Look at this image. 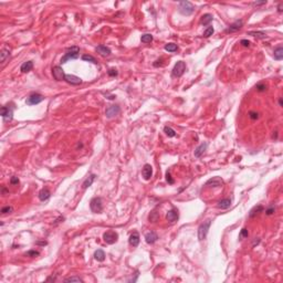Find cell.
<instances>
[{
    "label": "cell",
    "instance_id": "obj_1",
    "mask_svg": "<svg viewBox=\"0 0 283 283\" xmlns=\"http://www.w3.org/2000/svg\"><path fill=\"white\" fill-rule=\"evenodd\" d=\"M79 53H80V48L76 46H73L67 50V52L64 53L63 58L61 59V63H65L68 60H74L79 58Z\"/></svg>",
    "mask_w": 283,
    "mask_h": 283
},
{
    "label": "cell",
    "instance_id": "obj_2",
    "mask_svg": "<svg viewBox=\"0 0 283 283\" xmlns=\"http://www.w3.org/2000/svg\"><path fill=\"white\" fill-rule=\"evenodd\" d=\"M210 226H211V220L210 219H207L205 222H202L201 225L199 226V228H198V239L199 240H205L206 239L207 234H208L209 229H210Z\"/></svg>",
    "mask_w": 283,
    "mask_h": 283
},
{
    "label": "cell",
    "instance_id": "obj_3",
    "mask_svg": "<svg viewBox=\"0 0 283 283\" xmlns=\"http://www.w3.org/2000/svg\"><path fill=\"white\" fill-rule=\"evenodd\" d=\"M195 11V7L189 1H182L179 2V12L184 16H190Z\"/></svg>",
    "mask_w": 283,
    "mask_h": 283
},
{
    "label": "cell",
    "instance_id": "obj_4",
    "mask_svg": "<svg viewBox=\"0 0 283 283\" xmlns=\"http://www.w3.org/2000/svg\"><path fill=\"white\" fill-rule=\"evenodd\" d=\"M186 71V63L184 61H178L175 67L173 69V72H171V75L174 78H180Z\"/></svg>",
    "mask_w": 283,
    "mask_h": 283
},
{
    "label": "cell",
    "instance_id": "obj_5",
    "mask_svg": "<svg viewBox=\"0 0 283 283\" xmlns=\"http://www.w3.org/2000/svg\"><path fill=\"white\" fill-rule=\"evenodd\" d=\"M90 208L92 210V212H95V214H98L103 210V202H102V199L100 197H94L91 202H90Z\"/></svg>",
    "mask_w": 283,
    "mask_h": 283
},
{
    "label": "cell",
    "instance_id": "obj_6",
    "mask_svg": "<svg viewBox=\"0 0 283 283\" xmlns=\"http://www.w3.org/2000/svg\"><path fill=\"white\" fill-rule=\"evenodd\" d=\"M103 239H104L105 242L108 243V244H113V243H115L116 241H117V239H119V234L116 233L115 231L108 230V231H106V232L103 233Z\"/></svg>",
    "mask_w": 283,
    "mask_h": 283
},
{
    "label": "cell",
    "instance_id": "obj_7",
    "mask_svg": "<svg viewBox=\"0 0 283 283\" xmlns=\"http://www.w3.org/2000/svg\"><path fill=\"white\" fill-rule=\"evenodd\" d=\"M0 114H1L5 122L11 121L12 117H13V108L10 106H2L1 110H0Z\"/></svg>",
    "mask_w": 283,
    "mask_h": 283
},
{
    "label": "cell",
    "instance_id": "obj_8",
    "mask_svg": "<svg viewBox=\"0 0 283 283\" xmlns=\"http://www.w3.org/2000/svg\"><path fill=\"white\" fill-rule=\"evenodd\" d=\"M119 112H121V108L119 105H110L105 111V115L107 119H113V117L119 115Z\"/></svg>",
    "mask_w": 283,
    "mask_h": 283
},
{
    "label": "cell",
    "instance_id": "obj_9",
    "mask_svg": "<svg viewBox=\"0 0 283 283\" xmlns=\"http://www.w3.org/2000/svg\"><path fill=\"white\" fill-rule=\"evenodd\" d=\"M43 100H44V97L41 95V94L33 93V94H31L29 97L27 98L26 103L28 105H37V104H39V103H41V102L43 101Z\"/></svg>",
    "mask_w": 283,
    "mask_h": 283
},
{
    "label": "cell",
    "instance_id": "obj_10",
    "mask_svg": "<svg viewBox=\"0 0 283 283\" xmlns=\"http://www.w3.org/2000/svg\"><path fill=\"white\" fill-rule=\"evenodd\" d=\"M52 74H53V78H54L57 81H62V80H64V78H65L63 69L61 67H59V65H57V67H54L52 69Z\"/></svg>",
    "mask_w": 283,
    "mask_h": 283
},
{
    "label": "cell",
    "instance_id": "obj_11",
    "mask_svg": "<svg viewBox=\"0 0 283 283\" xmlns=\"http://www.w3.org/2000/svg\"><path fill=\"white\" fill-rule=\"evenodd\" d=\"M142 175H143L145 180H149L152 178V176H153V167L149 164L144 165L143 171H142Z\"/></svg>",
    "mask_w": 283,
    "mask_h": 283
},
{
    "label": "cell",
    "instance_id": "obj_12",
    "mask_svg": "<svg viewBox=\"0 0 283 283\" xmlns=\"http://www.w3.org/2000/svg\"><path fill=\"white\" fill-rule=\"evenodd\" d=\"M242 26H243V22H242V20H237V21H234L232 24H230L229 26V28L227 30H226V32L227 33H232V32H237V31H239L241 28H242Z\"/></svg>",
    "mask_w": 283,
    "mask_h": 283
},
{
    "label": "cell",
    "instance_id": "obj_13",
    "mask_svg": "<svg viewBox=\"0 0 283 283\" xmlns=\"http://www.w3.org/2000/svg\"><path fill=\"white\" fill-rule=\"evenodd\" d=\"M64 81H67L69 84H72V85H79V84L82 83V80L76 75L73 74H65V78H64Z\"/></svg>",
    "mask_w": 283,
    "mask_h": 283
},
{
    "label": "cell",
    "instance_id": "obj_14",
    "mask_svg": "<svg viewBox=\"0 0 283 283\" xmlns=\"http://www.w3.org/2000/svg\"><path fill=\"white\" fill-rule=\"evenodd\" d=\"M222 184H223V182L220 177H212V178H210L208 182H206L205 186H209V187H220V186H222Z\"/></svg>",
    "mask_w": 283,
    "mask_h": 283
},
{
    "label": "cell",
    "instance_id": "obj_15",
    "mask_svg": "<svg viewBox=\"0 0 283 283\" xmlns=\"http://www.w3.org/2000/svg\"><path fill=\"white\" fill-rule=\"evenodd\" d=\"M178 217H179L178 210L175 209V208H173L171 210H169L167 212V215H166V219H167V221H169V222H175V221L178 220Z\"/></svg>",
    "mask_w": 283,
    "mask_h": 283
},
{
    "label": "cell",
    "instance_id": "obj_16",
    "mask_svg": "<svg viewBox=\"0 0 283 283\" xmlns=\"http://www.w3.org/2000/svg\"><path fill=\"white\" fill-rule=\"evenodd\" d=\"M157 239H158V236H157V233L155 231H149V232H147V233L145 234V240H146V242L148 244L155 243L157 241Z\"/></svg>",
    "mask_w": 283,
    "mask_h": 283
},
{
    "label": "cell",
    "instance_id": "obj_17",
    "mask_svg": "<svg viewBox=\"0 0 283 283\" xmlns=\"http://www.w3.org/2000/svg\"><path fill=\"white\" fill-rule=\"evenodd\" d=\"M96 52L100 53L102 57H108V55H111V49L107 48L106 46H102L101 44V46H96Z\"/></svg>",
    "mask_w": 283,
    "mask_h": 283
},
{
    "label": "cell",
    "instance_id": "obj_18",
    "mask_svg": "<svg viewBox=\"0 0 283 283\" xmlns=\"http://www.w3.org/2000/svg\"><path fill=\"white\" fill-rule=\"evenodd\" d=\"M128 242L132 247H137L139 243V234L138 232H133V233L130 236V239H128Z\"/></svg>",
    "mask_w": 283,
    "mask_h": 283
},
{
    "label": "cell",
    "instance_id": "obj_19",
    "mask_svg": "<svg viewBox=\"0 0 283 283\" xmlns=\"http://www.w3.org/2000/svg\"><path fill=\"white\" fill-rule=\"evenodd\" d=\"M95 178H96V175L91 174V175H90V176L83 182V184H82V188H83V189H86V188H89L90 186H92V184L94 182Z\"/></svg>",
    "mask_w": 283,
    "mask_h": 283
},
{
    "label": "cell",
    "instance_id": "obj_20",
    "mask_svg": "<svg viewBox=\"0 0 283 283\" xmlns=\"http://www.w3.org/2000/svg\"><path fill=\"white\" fill-rule=\"evenodd\" d=\"M33 68V62L32 61H27V62H23L22 65L20 67V71L22 73H28L30 72Z\"/></svg>",
    "mask_w": 283,
    "mask_h": 283
},
{
    "label": "cell",
    "instance_id": "obj_21",
    "mask_svg": "<svg viewBox=\"0 0 283 283\" xmlns=\"http://www.w3.org/2000/svg\"><path fill=\"white\" fill-rule=\"evenodd\" d=\"M207 146H208V144L207 143H202V144H200L198 147L195 149V157H200L202 155V154L205 153V150L207 149Z\"/></svg>",
    "mask_w": 283,
    "mask_h": 283
},
{
    "label": "cell",
    "instance_id": "obj_22",
    "mask_svg": "<svg viewBox=\"0 0 283 283\" xmlns=\"http://www.w3.org/2000/svg\"><path fill=\"white\" fill-rule=\"evenodd\" d=\"M50 191L49 189H46V188H43V189H41L40 193H39V199L41 200V201H46V200H48L50 198Z\"/></svg>",
    "mask_w": 283,
    "mask_h": 283
},
{
    "label": "cell",
    "instance_id": "obj_23",
    "mask_svg": "<svg viewBox=\"0 0 283 283\" xmlns=\"http://www.w3.org/2000/svg\"><path fill=\"white\" fill-rule=\"evenodd\" d=\"M230 206H231V199H229V198H225V199L220 200L218 202V208L220 209H228L230 208Z\"/></svg>",
    "mask_w": 283,
    "mask_h": 283
},
{
    "label": "cell",
    "instance_id": "obj_24",
    "mask_svg": "<svg viewBox=\"0 0 283 283\" xmlns=\"http://www.w3.org/2000/svg\"><path fill=\"white\" fill-rule=\"evenodd\" d=\"M263 211V207L261 205H258L255 206V207H253V208L250 210V212H249V217L250 218H253V217H255L257 215H259L260 212H262Z\"/></svg>",
    "mask_w": 283,
    "mask_h": 283
},
{
    "label": "cell",
    "instance_id": "obj_25",
    "mask_svg": "<svg viewBox=\"0 0 283 283\" xmlns=\"http://www.w3.org/2000/svg\"><path fill=\"white\" fill-rule=\"evenodd\" d=\"M10 57V50L6 49V48H3L2 50H1V53H0V61H1V64H5V62H6L7 59Z\"/></svg>",
    "mask_w": 283,
    "mask_h": 283
},
{
    "label": "cell",
    "instance_id": "obj_26",
    "mask_svg": "<svg viewBox=\"0 0 283 283\" xmlns=\"http://www.w3.org/2000/svg\"><path fill=\"white\" fill-rule=\"evenodd\" d=\"M274 59L277 61H281L283 59V48L282 46H279L277 48L274 49V54H273Z\"/></svg>",
    "mask_w": 283,
    "mask_h": 283
},
{
    "label": "cell",
    "instance_id": "obj_27",
    "mask_svg": "<svg viewBox=\"0 0 283 283\" xmlns=\"http://www.w3.org/2000/svg\"><path fill=\"white\" fill-rule=\"evenodd\" d=\"M212 15H210V13H206V15H204L201 17V21H200V23L201 24H204V26H209L210 24V22L212 21Z\"/></svg>",
    "mask_w": 283,
    "mask_h": 283
},
{
    "label": "cell",
    "instance_id": "obj_28",
    "mask_svg": "<svg viewBox=\"0 0 283 283\" xmlns=\"http://www.w3.org/2000/svg\"><path fill=\"white\" fill-rule=\"evenodd\" d=\"M94 258H95V260L100 261V262H102V261L105 260V253L103 250H101V249H98V250H96L95 252H94Z\"/></svg>",
    "mask_w": 283,
    "mask_h": 283
},
{
    "label": "cell",
    "instance_id": "obj_29",
    "mask_svg": "<svg viewBox=\"0 0 283 283\" xmlns=\"http://www.w3.org/2000/svg\"><path fill=\"white\" fill-rule=\"evenodd\" d=\"M248 35H252V37L259 38V39H264V38L266 37V33H264V32H261V31H250V32H248Z\"/></svg>",
    "mask_w": 283,
    "mask_h": 283
},
{
    "label": "cell",
    "instance_id": "obj_30",
    "mask_svg": "<svg viewBox=\"0 0 283 283\" xmlns=\"http://www.w3.org/2000/svg\"><path fill=\"white\" fill-rule=\"evenodd\" d=\"M82 60L83 61H87V62H91V63H94V64H97V60H96L93 55H90V54H84L82 55Z\"/></svg>",
    "mask_w": 283,
    "mask_h": 283
},
{
    "label": "cell",
    "instance_id": "obj_31",
    "mask_svg": "<svg viewBox=\"0 0 283 283\" xmlns=\"http://www.w3.org/2000/svg\"><path fill=\"white\" fill-rule=\"evenodd\" d=\"M164 132H165V134L168 136V137H175L176 136V132L171 128V127H169V126H165L164 127Z\"/></svg>",
    "mask_w": 283,
    "mask_h": 283
},
{
    "label": "cell",
    "instance_id": "obj_32",
    "mask_svg": "<svg viewBox=\"0 0 283 283\" xmlns=\"http://www.w3.org/2000/svg\"><path fill=\"white\" fill-rule=\"evenodd\" d=\"M141 41L142 42H144V43H150V42L153 41V35H149V33H145V35H142Z\"/></svg>",
    "mask_w": 283,
    "mask_h": 283
},
{
    "label": "cell",
    "instance_id": "obj_33",
    "mask_svg": "<svg viewBox=\"0 0 283 283\" xmlns=\"http://www.w3.org/2000/svg\"><path fill=\"white\" fill-rule=\"evenodd\" d=\"M165 50L168 51V52H175V51L178 50V46H177V44H175V43H168V44L165 46Z\"/></svg>",
    "mask_w": 283,
    "mask_h": 283
},
{
    "label": "cell",
    "instance_id": "obj_34",
    "mask_svg": "<svg viewBox=\"0 0 283 283\" xmlns=\"http://www.w3.org/2000/svg\"><path fill=\"white\" fill-rule=\"evenodd\" d=\"M64 282H83V280L79 277H70L64 279Z\"/></svg>",
    "mask_w": 283,
    "mask_h": 283
},
{
    "label": "cell",
    "instance_id": "obj_35",
    "mask_svg": "<svg viewBox=\"0 0 283 283\" xmlns=\"http://www.w3.org/2000/svg\"><path fill=\"white\" fill-rule=\"evenodd\" d=\"M148 219H149V221H152V222H156L157 219H158V214H157L155 210L152 211L150 215H149V217H148Z\"/></svg>",
    "mask_w": 283,
    "mask_h": 283
},
{
    "label": "cell",
    "instance_id": "obj_36",
    "mask_svg": "<svg viewBox=\"0 0 283 283\" xmlns=\"http://www.w3.org/2000/svg\"><path fill=\"white\" fill-rule=\"evenodd\" d=\"M214 31H215V30H214V28H212V27H208V28H207V29L204 31V37H205V38H209L210 35H212Z\"/></svg>",
    "mask_w": 283,
    "mask_h": 283
},
{
    "label": "cell",
    "instance_id": "obj_37",
    "mask_svg": "<svg viewBox=\"0 0 283 283\" xmlns=\"http://www.w3.org/2000/svg\"><path fill=\"white\" fill-rule=\"evenodd\" d=\"M12 211H13V208H12L11 206H6V207H3V208L1 209V215L11 214Z\"/></svg>",
    "mask_w": 283,
    "mask_h": 283
},
{
    "label": "cell",
    "instance_id": "obj_38",
    "mask_svg": "<svg viewBox=\"0 0 283 283\" xmlns=\"http://www.w3.org/2000/svg\"><path fill=\"white\" fill-rule=\"evenodd\" d=\"M255 90H257L258 92H264L266 90V85L263 83H258L257 85H255Z\"/></svg>",
    "mask_w": 283,
    "mask_h": 283
},
{
    "label": "cell",
    "instance_id": "obj_39",
    "mask_svg": "<svg viewBox=\"0 0 283 283\" xmlns=\"http://www.w3.org/2000/svg\"><path fill=\"white\" fill-rule=\"evenodd\" d=\"M274 211H275V207H274V205H271L269 208H266V216H271V215H273L274 214Z\"/></svg>",
    "mask_w": 283,
    "mask_h": 283
},
{
    "label": "cell",
    "instance_id": "obj_40",
    "mask_svg": "<svg viewBox=\"0 0 283 283\" xmlns=\"http://www.w3.org/2000/svg\"><path fill=\"white\" fill-rule=\"evenodd\" d=\"M249 117L251 119H258L259 117H260V115H259V113L258 112H254V111H251V112H249Z\"/></svg>",
    "mask_w": 283,
    "mask_h": 283
},
{
    "label": "cell",
    "instance_id": "obj_41",
    "mask_svg": "<svg viewBox=\"0 0 283 283\" xmlns=\"http://www.w3.org/2000/svg\"><path fill=\"white\" fill-rule=\"evenodd\" d=\"M248 236H249V233H248V230H247L246 228H243L242 230L240 231V236H239V238L241 240L243 239V238H248Z\"/></svg>",
    "mask_w": 283,
    "mask_h": 283
},
{
    "label": "cell",
    "instance_id": "obj_42",
    "mask_svg": "<svg viewBox=\"0 0 283 283\" xmlns=\"http://www.w3.org/2000/svg\"><path fill=\"white\" fill-rule=\"evenodd\" d=\"M39 254H40V253H39V251H35V250H30V251L27 252L26 255H27V257H32V258H33V257H37V255H39Z\"/></svg>",
    "mask_w": 283,
    "mask_h": 283
},
{
    "label": "cell",
    "instance_id": "obj_43",
    "mask_svg": "<svg viewBox=\"0 0 283 283\" xmlns=\"http://www.w3.org/2000/svg\"><path fill=\"white\" fill-rule=\"evenodd\" d=\"M166 180H167V182L168 184H171V185H173L174 182H175V180H174L173 178H171V174L168 173H166Z\"/></svg>",
    "mask_w": 283,
    "mask_h": 283
},
{
    "label": "cell",
    "instance_id": "obj_44",
    "mask_svg": "<svg viewBox=\"0 0 283 283\" xmlns=\"http://www.w3.org/2000/svg\"><path fill=\"white\" fill-rule=\"evenodd\" d=\"M10 184H11V185H18V184H19V179H18V177H16V176L11 177V179H10Z\"/></svg>",
    "mask_w": 283,
    "mask_h": 283
},
{
    "label": "cell",
    "instance_id": "obj_45",
    "mask_svg": "<svg viewBox=\"0 0 283 283\" xmlns=\"http://www.w3.org/2000/svg\"><path fill=\"white\" fill-rule=\"evenodd\" d=\"M107 74L110 75V76H116V75H117V71H116L115 69H110L108 70V72H107Z\"/></svg>",
    "mask_w": 283,
    "mask_h": 283
},
{
    "label": "cell",
    "instance_id": "obj_46",
    "mask_svg": "<svg viewBox=\"0 0 283 283\" xmlns=\"http://www.w3.org/2000/svg\"><path fill=\"white\" fill-rule=\"evenodd\" d=\"M240 44H241V46H250V41L246 40V39H242V40L240 41Z\"/></svg>",
    "mask_w": 283,
    "mask_h": 283
},
{
    "label": "cell",
    "instance_id": "obj_47",
    "mask_svg": "<svg viewBox=\"0 0 283 283\" xmlns=\"http://www.w3.org/2000/svg\"><path fill=\"white\" fill-rule=\"evenodd\" d=\"M266 1H262V2H254L253 6H260V5H266Z\"/></svg>",
    "mask_w": 283,
    "mask_h": 283
},
{
    "label": "cell",
    "instance_id": "obj_48",
    "mask_svg": "<svg viewBox=\"0 0 283 283\" xmlns=\"http://www.w3.org/2000/svg\"><path fill=\"white\" fill-rule=\"evenodd\" d=\"M277 10H279V12H282V5H279V7H277Z\"/></svg>",
    "mask_w": 283,
    "mask_h": 283
},
{
    "label": "cell",
    "instance_id": "obj_49",
    "mask_svg": "<svg viewBox=\"0 0 283 283\" xmlns=\"http://www.w3.org/2000/svg\"><path fill=\"white\" fill-rule=\"evenodd\" d=\"M279 105H280V106H282V105H283V101H282V97H281L280 100H279Z\"/></svg>",
    "mask_w": 283,
    "mask_h": 283
},
{
    "label": "cell",
    "instance_id": "obj_50",
    "mask_svg": "<svg viewBox=\"0 0 283 283\" xmlns=\"http://www.w3.org/2000/svg\"><path fill=\"white\" fill-rule=\"evenodd\" d=\"M37 244H46V242L44 241V242H37Z\"/></svg>",
    "mask_w": 283,
    "mask_h": 283
}]
</instances>
